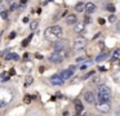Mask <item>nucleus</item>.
<instances>
[{"mask_svg": "<svg viewBox=\"0 0 120 116\" xmlns=\"http://www.w3.org/2000/svg\"><path fill=\"white\" fill-rule=\"evenodd\" d=\"M62 28L60 26H52V27H48L44 32V36L48 41H57L62 37Z\"/></svg>", "mask_w": 120, "mask_h": 116, "instance_id": "f257e3e1", "label": "nucleus"}, {"mask_svg": "<svg viewBox=\"0 0 120 116\" xmlns=\"http://www.w3.org/2000/svg\"><path fill=\"white\" fill-rule=\"evenodd\" d=\"M111 98V88L109 85H99L98 86V102H107Z\"/></svg>", "mask_w": 120, "mask_h": 116, "instance_id": "f03ea898", "label": "nucleus"}, {"mask_svg": "<svg viewBox=\"0 0 120 116\" xmlns=\"http://www.w3.org/2000/svg\"><path fill=\"white\" fill-rule=\"evenodd\" d=\"M74 49H76V50H81V49H84L86 46V39L83 37V36H78V37L74 39Z\"/></svg>", "mask_w": 120, "mask_h": 116, "instance_id": "7ed1b4c3", "label": "nucleus"}, {"mask_svg": "<svg viewBox=\"0 0 120 116\" xmlns=\"http://www.w3.org/2000/svg\"><path fill=\"white\" fill-rule=\"evenodd\" d=\"M96 108L102 113H109L111 111V103H110V101H107V102H98V103H96Z\"/></svg>", "mask_w": 120, "mask_h": 116, "instance_id": "20e7f679", "label": "nucleus"}, {"mask_svg": "<svg viewBox=\"0 0 120 116\" xmlns=\"http://www.w3.org/2000/svg\"><path fill=\"white\" fill-rule=\"evenodd\" d=\"M63 58H65V53H62V52H54V53L50 54L49 61L53 62V63H61L63 61Z\"/></svg>", "mask_w": 120, "mask_h": 116, "instance_id": "39448f33", "label": "nucleus"}, {"mask_svg": "<svg viewBox=\"0 0 120 116\" xmlns=\"http://www.w3.org/2000/svg\"><path fill=\"white\" fill-rule=\"evenodd\" d=\"M84 101H85L88 105H94V103H96L94 94L92 92H85V93H84Z\"/></svg>", "mask_w": 120, "mask_h": 116, "instance_id": "423d86ee", "label": "nucleus"}, {"mask_svg": "<svg viewBox=\"0 0 120 116\" xmlns=\"http://www.w3.org/2000/svg\"><path fill=\"white\" fill-rule=\"evenodd\" d=\"M50 82H52L53 85H62L63 82H65V80L57 74V75H53V76L50 77Z\"/></svg>", "mask_w": 120, "mask_h": 116, "instance_id": "0eeeda50", "label": "nucleus"}, {"mask_svg": "<svg viewBox=\"0 0 120 116\" xmlns=\"http://www.w3.org/2000/svg\"><path fill=\"white\" fill-rule=\"evenodd\" d=\"M72 74H74V71L68 68V70H63V71H61L58 75H60L63 80H67V79H70V77L72 76Z\"/></svg>", "mask_w": 120, "mask_h": 116, "instance_id": "6e6552de", "label": "nucleus"}, {"mask_svg": "<svg viewBox=\"0 0 120 116\" xmlns=\"http://www.w3.org/2000/svg\"><path fill=\"white\" fill-rule=\"evenodd\" d=\"M84 10H85L88 14H92V13H94L97 10V7L93 3H88V4H85V7H84Z\"/></svg>", "mask_w": 120, "mask_h": 116, "instance_id": "1a4fd4ad", "label": "nucleus"}, {"mask_svg": "<svg viewBox=\"0 0 120 116\" xmlns=\"http://www.w3.org/2000/svg\"><path fill=\"white\" fill-rule=\"evenodd\" d=\"M76 22H78V17H76V14H74V13H70V14L66 17V23H67V25H75Z\"/></svg>", "mask_w": 120, "mask_h": 116, "instance_id": "9d476101", "label": "nucleus"}, {"mask_svg": "<svg viewBox=\"0 0 120 116\" xmlns=\"http://www.w3.org/2000/svg\"><path fill=\"white\" fill-rule=\"evenodd\" d=\"M57 41H58V43L54 44L56 52H63L66 49V43H65V41H61V39H60V40H57Z\"/></svg>", "mask_w": 120, "mask_h": 116, "instance_id": "9b49d317", "label": "nucleus"}, {"mask_svg": "<svg viewBox=\"0 0 120 116\" xmlns=\"http://www.w3.org/2000/svg\"><path fill=\"white\" fill-rule=\"evenodd\" d=\"M5 59H8V61H18L19 56L17 53H8L5 54Z\"/></svg>", "mask_w": 120, "mask_h": 116, "instance_id": "f8f14e48", "label": "nucleus"}, {"mask_svg": "<svg viewBox=\"0 0 120 116\" xmlns=\"http://www.w3.org/2000/svg\"><path fill=\"white\" fill-rule=\"evenodd\" d=\"M75 110H76V112H78V113H81V112H83V110H84V108H83V103H81V101H75Z\"/></svg>", "mask_w": 120, "mask_h": 116, "instance_id": "ddd939ff", "label": "nucleus"}, {"mask_svg": "<svg viewBox=\"0 0 120 116\" xmlns=\"http://www.w3.org/2000/svg\"><path fill=\"white\" fill-rule=\"evenodd\" d=\"M107 58H109V53H102V54H99V56H97L96 62L99 63V62H103L105 59H107Z\"/></svg>", "mask_w": 120, "mask_h": 116, "instance_id": "4468645a", "label": "nucleus"}, {"mask_svg": "<svg viewBox=\"0 0 120 116\" xmlns=\"http://www.w3.org/2000/svg\"><path fill=\"white\" fill-rule=\"evenodd\" d=\"M83 30H84V23H78V22H76L74 31H75L76 34H80V32H83Z\"/></svg>", "mask_w": 120, "mask_h": 116, "instance_id": "2eb2a0df", "label": "nucleus"}, {"mask_svg": "<svg viewBox=\"0 0 120 116\" xmlns=\"http://www.w3.org/2000/svg\"><path fill=\"white\" fill-rule=\"evenodd\" d=\"M84 7H85V4L80 1V3H78V4L75 5V10L79 12V13H81V12H84Z\"/></svg>", "mask_w": 120, "mask_h": 116, "instance_id": "dca6fc26", "label": "nucleus"}, {"mask_svg": "<svg viewBox=\"0 0 120 116\" xmlns=\"http://www.w3.org/2000/svg\"><path fill=\"white\" fill-rule=\"evenodd\" d=\"M119 57H120V49H115L114 53H112V61L116 62L119 59Z\"/></svg>", "mask_w": 120, "mask_h": 116, "instance_id": "f3484780", "label": "nucleus"}, {"mask_svg": "<svg viewBox=\"0 0 120 116\" xmlns=\"http://www.w3.org/2000/svg\"><path fill=\"white\" fill-rule=\"evenodd\" d=\"M32 82H34V79H32L31 76H29V77L26 79V81H25V86H30Z\"/></svg>", "mask_w": 120, "mask_h": 116, "instance_id": "a211bd4d", "label": "nucleus"}, {"mask_svg": "<svg viewBox=\"0 0 120 116\" xmlns=\"http://www.w3.org/2000/svg\"><path fill=\"white\" fill-rule=\"evenodd\" d=\"M0 76H1V80H3V81H8L9 80V75L7 74V72H3Z\"/></svg>", "mask_w": 120, "mask_h": 116, "instance_id": "6ab92c4d", "label": "nucleus"}, {"mask_svg": "<svg viewBox=\"0 0 120 116\" xmlns=\"http://www.w3.org/2000/svg\"><path fill=\"white\" fill-rule=\"evenodd\" d=\"M38 26H39V22H38V21H34V22H31V25H30V28H31V30H36Z\"/></svg>", "mask_w": 120, "mask_h": 116, "instance_id": "aec40b11", "label": "nucleus"}, {"mask_svg": "<svg viewBox=\"0 0 120 116\" xmlns=\"http://www.w3.org/2000/svg\"><path fill=\"white\" fill-rule=\"evenodd\" d=\"M106 9L109 10V12H112V13H114V12H115V5H114V4H109Z\"/></svg>", "mask_w": 120, "mask_h": 116, "instance_id": "412c9836", "label": "nucleus"}, {"mask_svg": "<svg viewBox=\"0 0 120 116\" xmlns=\"http://www.w3.org/2000/svg\"><path fill=\"white\" fill-rule=\"evenodd\" d=\"M109 21H110V22H115V21H116V15H115V14H111V15L109 17Z\"/></svg>", "mask_w": 120, "mask_h": 116, "instance_id": "4be33fe9", "label": "nucleus"}, {"mask_svg": "<svg viewBox=\"0 0 120 116\" xmlns=\"http://www.w3.org/2000/svg\"><path fill=\"white\" fill-rule=\"evenodd\" d=\"M0 14H1V17H3L4 19H7V18H8V13L4 12V10H3V12H0Z\"/></svg>", "mask_w": 120, "mask_h": 116, "instance_id": "5701e85b", "label": "nucleus"}, {"mask_svg": "<svg viewBox=\"0 0 120 116\" xmlns=\"http://www.w3.org/2000/svg\"><path fill=\"white\" fill-rule=\"evenodd\" d=\"M23 102H25V103H30V102H31V97L26 95V97H25V99H23Z\"/></svg>", "mask_w": 120, "mask_h": 116, "instance_id": "b1692460", "label": "nucleus"}, {"mask_svg": "<svg viewBox=\"0 0 120 116\" xmlns=\"http://www.w3.org/2000/svg\"><path fill=\"white\" fill-rule=\"evenodd\" d=\"M84 57H78V58H76V62H78V63H80V62H84Z\"/></svg>", "mask_w": 120, "mask_h": 116, "instance_id": "393cba45", "label": "nucleus"}, {"mask_svg": "<svg viewBox=\"0 0 120 116\" xmlns=\"http://www.w3.org/2000/svg\"><path fill=\"white\" fill-rule=\"evenodd\" d=\"M85 22H86V23H90V22H92V18L89 17V14L85 17Z\"/></svg>", "mask_w": 120, "mask_h": 116, "instance_id": "a878e982", "label": "nucleus"}, {"mask_svg": "<svg viewBox=\"0 0 120 116\" xmlns=\"http://www.w3.org/2000/svg\"><path fill=\"white\" fill-rule=\"evenodd\" d=\"M17 8H18V5H17V4H13V5L11 7V9H12V10H16Z\"/></svg>", "mask_w": 120, "mask_h": 116, "instance_id": "bb28decb", "label": "nucleus"}, {"mask_svg": "<svg viewBox=\"0 0 120 116\" xmlns=\"http://www.w3.org/2000/svg\"><path fill=\"white\" fill-rule=\"evenodd\" d=\"M14 36H16V32H11V34H9V39H13Z\"/></svg>", "mask_w": 120, "mask_h": 116, "instance_id": "cd10ccee", "label": "nucleus"}, {"mask_svg": "<svg viewBox=\"0 0 120 116\" xmlns=\"http://www.w3.org/2000/svg\"><path fill=\"white\" fill-rule=\"evenodd\" d=\"M98 23H99V25H103V23H105V19H102V18H98Z\"/></svg>", "mask_w": 120, "mask_h": 116, "instance_id": "c85d7f7f", "label": "nucleus"}, {"mask_svg": "<svg viewBox=\"0 0 120 116\" xmlns=\"http://www.w3.org/2000/svg\"><path fill=\"white\" fill-rule=\"evenodd\" d=\"M5 101H0V107H3V106H5Z\"/></svg>", "mask_w": 120, "mask_h": 116, "instance_id": "c756f323", "label": "nucleus"}, {"mask_svg": "<svg viewBox=\"0 0 120 116\" xmlns=\"http://www.w3.org/2000/svg\"><path fill=\"white\" fill-rule=\"evenodd\" d=\"M27 44H29V41H27V40H23V41H22V45H23V46H26Z\"/></svg>", "mask_w": 120, "mask_h": 116, "instance_id": "7c9ffc66", "label": "nucleus"}, {"mask_svg": "<svg viewBox=\"0 0 120 116\" xmlns=\"http://www.w3.org/2000/svg\"><path fill=\"white\" fill-rule=\"evenodd\" d=\"M98 70H99V71H106V68H105V67H99Z\"/></svg>", "mask_w": 120, "mask_h": 116, "instance_id": "2f4dec72", "label": "nucleus"}, {"mask_svg": "<svg viewBox=\"0 0 120 116\" xmlns=\"http://www.w3.org/2000/svg\"><path fill=\"white\" fill-rule=\"evenodd\" d=\"M23 22L26 23V22H29V17H26V18H23Z\"/></svg>", "mask_w": 120, "mask_h": 116, "instance_id": "473e14b6", "label": "nucleus"}, {"mask_svg": "<svg viewBox=\"0 0 120 116\" xmlns=\"http://www.w3.org/2000/svg\"><path fill=\"white\" fill-rule=\"evenodd\" d=\"M27 3V0H21V4H26Z\"/></svg>", "mask_w": 120, "mask_h": 116, "instance_id": "72a5a7b5", "label": "nucleus"}, {"mask_svg": "<svg viewBox=\"0 0 120 116\" xmlns=\"http://www.w3.org/2000/svg\"><path fill=\"white\" fill-rule=\"evenodd\" d=\"M86 116H96V115H86Z\"/></svg>", "mask_w": 120, "mask_h": 116, "instance_id": "f704fd0d", "label": "nucleus"}]
</instances>
